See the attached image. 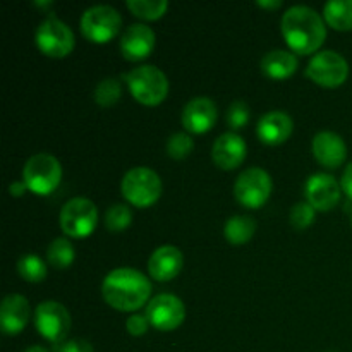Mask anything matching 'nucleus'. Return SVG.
Returning a JSON list of instances; mask_svg holds the SVG:
<instances>
[{"mask_svg":"<svg viewBox=\"0 0 352 352\" xmlns=\"http://www.w3.org/2000/svg\"><path fill=\"white\" fill-rule=\"evenodd\" d=\"M120 192L127 203L138 208L153 206L162 196V179L148 167H134L122 177Z\"/></svg>","mask_w":352,"mask_h":352,"instance_id":"nucleus-4","label":"nucleus"},{"mask_svg":"<svg viewBox=\"0 0 352 352\" xmlns=\"http://www.w3.org/2000/svg\"><path fill=\"white\" fill-rule=\"evenodd\" d=\"M195 148V141L188 133H174L167 140V153L174 160H184Z\"/></svg>","mask_w":352,"mask_h":352,"instance_id":"nucleus-29","label":"nucleus"},{"mask_svg":"<svg viewBox=\"0 0 352 352\" xmlns=\"http://www.w3.org/2000/svg\"><path fill=\"white\" fill-rule=\"evenodd\" d=\"M256 232V222L253 217L248 215H234L230 217L223 227V236L234 246H243L248 241L253 239Z\"/></svg>","mask_w":352,"mask_h":352,"instance_id":"nucleus-22","label":"nucleus"},{"mask_svg":"<svg viewBox=\"0 0 352 352\" xmlns=\"http://www.w3.org/2000/svg\"><path fill=\"white\" fill-rule=\"evenodd\" d=\"M148 327H150V322H148L146 315H131L126 320V329L133 337L144 336L148 332Z\"/></svg>","mask_w":352,"mask_h":352,"instance_id":"nucleus-33","label":"nucleus"},{"mask_svg":"<svg viewBox=\"0 0 352 352\" xmlns=\"http://www.w3.org/2000/svg\"><path fill=\"white\" fill-rule=\"evenodd\" d=\"M248 153V146L243 138L236 133H226L213 143L212 158L213 164L222 170H234L244 162Z\"/></svg>","mask_w":352,"mask_h":352,"instance_id":"nucleus-18","label":"nucleus"},{"mask_svg":"<svg viewBox=\"0 0 352 352\" xmlns=\"http://www.w3.org/2000/svg\"><path fill=\"white\" fill-rule=\"evenodd\" d=\"M315 212L316 210L313 208L308 201L296 203V205L291 208V213H289L291 226L294 227L296 230L308 229V227L313 223V220H315Z\"/></svg>","mask_w":352,"mask_h":352,"instance_id":"nucleus-30","label":"nucleus"},{"mask_svg":"<svg viewBox=\"0 0 352 352\" xmlns=\"http://www.w3.org/2000/svg\"><path fill=\"white\" fill-rule=\"evenodd\" d=\"M120 54L131 62L146 58L155 48V33L146 24H131L120 36Z\"/></svg>","mask_w":352,"mask_h":352,"instance_id":"nucleus-15","label":"nucleus"},{"mask_svg":"<svg viewBox=\"0 0 352 352\" xmlns=\"http://www.w3.org/2000/svg\"><path fill=\"white\" fill-rule=\"evenodd\" d=\"M81 33L91 43H107L120 33L122 16L110 6H93L82 12Z\"/></svg>","mask_w":352,"mask_h":352,"instance_id":"nucleus-6","label":"nucleus"},{"mask_svg":"<svg viewBox=\"0 0 352 352\" xmlns=\"http://www.w3.org/2000/svg\"><path fill=\"white\" fill-rule=\"evenodd\" d=\"M292 129H294V122L289 113L272 110L258 120L256 134L261 143L268 144V146H278L291 138Z\"/></svg>","mask_w":352,"mask_h":352,"instance_id":"nucleus-20","label":"nucleus"},{"mask_svg":"<svg viewBox=\"0 0 352 352\" xmlns=\"http://www.w3.org/2000/svg\"><path fill=\"white\" fill-rule=\"evenodd\" d=\"M306 76L323 88H339L349 76V64L339 52L323 50L309 60Z\"/></svg>","mask_w":352,"mask_h":352,"instance_id":"nucleus-10","label":"nucleus"},{"mask_svg":"<svg viewBox=\"0 0 352 352\" xmlns=\"http://www.w3.org/2000/svg\"><path fill=\"white\" fill-rule=\"evenodd\" d=\"M219 117V110L213 100L206 96L192 98L182 110V126L191 134H203L213 129Z\"/></svg>","mask_w":352,"mask_h":352,"instance_id":"nucleus-14","label":"nucleus"},{"mask_svg":"<svg viewBox=\"0 0 352 352\" xmlns=\"http://www.w3.org/2000/svg\"><path fill=\"white\" fill-rule=\"evenodd\" d=\"M102 296L117 311H136L150 302L151 282L134 268H116L103 278Z\"/></svg>","mask_w":352,"mask_h":352,"instance_id":"nucleus-2","label":"nucleus"},{"mask_svg":"<svg viewBox=\"0 0 352 352\" xmlns=\"http://www.w3.org/2000/svg\"><path fill=\"white\" fill-rule=\"evenodd\" d=\"M98 223V210L88 198H72L62 206V232L74 239H85L93 234Z\"/></svg>","mask_w":352,"mask_h":352,"instance_id":"nucleus-8","label":"nucleus"},{"mask_svg":"<svg viewBox=\"0 0 352 352\" xmlns=\"http://www.w3.org/2000/svg\"><path fill=\"white\" fill-rule=\"evenodd\" d=\"M146 318L153 329L172 332L179 329L186 318V308L174 294H158L146 305Z\"/></svg>","mask_w":352,"mask_h":352,"instance_id":"nucleus-12","label":"nucleus"},{"mask_svg":"<svg viewBox=\"0 0 352 352\" xmlns=\"http://www.w3.org/2000/svg\"><path fill=\"white\" fill-rule=\"evenodd\" d=\"M313 157L327 168H339L347 157L346 141L332 131H322L313 138Z\"/></svg>","mask_w":352,"mask_h":352,"instance_id":"nucleus-17","label":"nucleus"},{"mask_svg":"<svg viewBox=\"0 0 352 352\" xmlns=\"http://www.w3.org/2000/svg\"><path fill=\"white\" fill-rule=\"evenodd\" d=\"M323 19L337 31H352V0H330L323 7Z\"/></svg>","mask_w":352,"mask_h":352,"instance_id":"nucleus-23","label":"nucleus"},{"mask_svg":"<svg viewBox=\"0 0 352 352\" xmlns=\"http://www.w3.org/2000/svg\"><path fill=\"white\" fill-rule=\"evenodd\" d=\"M351 223H352V220H351Z\"/></svg>","mask_w":352,"mask_h":352,"instance_id":"nucleus-39","label":"nucleus"},{"mask_svg":"<svg viewBox=\"0 0 352 352\" xmlns=\"http://www.w3.org/2000/svg\"><path fill=\"white\" fill-rule=\"evenodd\" d=\"M127 88L141 105H160L168 95V79L157 65H140L126 74Z\"/></svg>","mask_w":352,"mask_h":352,"instance_id":"nucleus-3","label":"nucleus"},{"mask_svg":"<svg viewBox=\"0 0 352 352\" xmlns=\"http://www.w3.org/2000/svg\"><path fill=\"white\" fill-rule=\"evenodd\" d=\"M133 222V212L124 203H116L105 212V227L110 232L126 230Z\"/></svg>","mask_w":352,"mask_h":352,"instance_id":"nucleus-28","label":"nucleus"},{"mask_svg":"<svg viewBox=\"0 0 352 352\" xmlns=\"http://www.w3.org/2000/svg\"><path fill=\"white\" fill-rule=\"evenodd\" d=\"M31 316L30 302L21 294H9L0 305V327L6 336H17L28 325Z\"/></svg>","mask_w":352,"mask_h":352,"instance_id":"nucleus-19","label":"nucleus"},{"mask_svg":"<svg viewBox=\"0 0 352 352\" xmlns=\"http://www.w3.org/2000/svg\"><path fill=\"white\" fill-rule=\"evenodd\" d=\"M282 34L296 55L315 54L327 38L325 19L308 6H294L282 17Z\"/></svg>","mask_w":352,"mask_h":352,"instance_id":"nucleus-1","label":"nucleus"},{"mask_svg":"<svg viewBox=\"0 0 352 352\" xmlns=\"http://www.w3.org/2000/svg\"><path fill=\"white\" fill-rule=\"evenodd\" d=\"M261 72L270 79H287L298 71L299 60L294 52L272 50L261 58Z\"/></svg>","mask_w":352,"mask_h":352,"instance_id":"nucleus-21","label":"nucleus"},{"mask_svg":"<svg viewBox=\"0 0 352 352\" xmlns=\"http://www.w3.org/2000/svg\"><path fill=\"white\" fill-rule=\"evenodd\" d=\"M38 50L50 58H64L74 50V33L71 28L55 16L41 21L34 33Z\"/></svg>","mask_w":352,"mask_h":352,"instance_id":"nucleus-7","label":"nucleus"},{"mask_svg":"<svg viewBox=\"0 0 352 352\" xmlns=\"http://www.w3.org/2000/svg\"><path fill=\"white\" fill-rule=\"evenodd\" d=\"M120 93H122V86L119 79L105 78L96 85L93 98L100 107H112L120 100Z\"/></svg>","mask_w":352,"mask_h":352,"instance_id":"nucleus-27","label":"nucleus"},{"mask_svg":"<svg viewBox=\"0 0 352 352\" xmlns=\"http://www.w3.org/2000/svg\"><path fill=\"white\" fill-rule=\"evenodd\" d=\"M127 9L144 21H157L168 9L167 0H127Z\"/></svg>","mask_w":352,"mask_h":352,"instance_id":"nucleus-25","label":"nucleus"},{"mask_svg":"<svg viewBox=\"0 0 352 352\" xmlns=\"http://www.w3.org/2000/svg\"><path fill=\"white\" fill-rule=\"evenodd\" d=\"M55 352H95L93 346L85 339H69L54 346Z\"/></svg>","mask_w":352,"mask_h":352,"instance_id":"nucleus-32","label":"nucleus"},{"mask_svg":"<svg viewBox=\"0 0 352 352\" xmlns=\"http://www.w3.org/2000/svg\"><path fill=\"white\" fill-rule=\"evenodd\" d=\"M74 246L65 237H57V239H54L48 244L47 260L52 267L58 268V270H64V268H69L74 263Z\"/></svg>","mask_w":352,"mask_h":352,"instance_id":"nucleus-24","label":"nucleus"},{"mask_svg":"<svg viewBox=\"0 0 352 352\" xmlns=\"http://www.w3.org/2000/svg\"><path fill=\"white\" fill-rule=\"evenodd\" d=\"M272 177L267 170L258 167L246 168L234 184V196L243 206L251 210L261 208L270 199Z\"/></svg>","mask_w":352,"mask_h":352,"instance_id":"nucleus-9","label":"nucleus"},{"mask_svg":"<svg viewBox=\"0 0 352 352\" xmlns=\"http://www.w3.org/2000/svg\"><path fill=\"white\" fill-rule=\"evenodd\" d=\"M227 126L232 129V133L236 129H241L248 124L250 120V107L244 102H232L227 109Z\"/></svg>","mask_w":352,"mask_h":352,"instance_id":"nucleus-31","label":"nucleus"},{"mask_svg":"<svg viewBox=\"0 0 352 352\" xmlns=\"http://www.w3.org/2000/svg\"><path fill=\"white\" fill-rule=\"evenodd\" d=\"M34 325L41 337L55 344L64 342L71 330V315L67 308L57 301H43L34 309Z\"/></svg>","mask_w":352,"mask_h":352,"instance_id":"nucleus-11","label":"nucleus"},{"mask_svg":"<svg viewBox=\"0 0 352 352\" xmlns=\"http://www.w3.org/2000/svg\"><path fill=\"white\" fill-rule=\"evenodd\" d=\"M17 274L23 280L38 284L47 277V265L36 254H24L17 260Z\"/></svg>","mask_w":352,"mask_h":352,"instance_id":"nucleus-26","label":"nucleus"},{"mask_svg":"<svg viewBox=\"0 0 352 352\" xmlns=\"http://www.w3.org/2000/svg\"><path fill=\"white\" fill-rule=\"evenodd\" d=\"M24 352H48V351L45 349V347H41V346H33V347H30V349H26Z\"/></svg>","mask_w":352,"mask_h":352,"instance_id":"nucleus-37","label":"nucleus"},{"mask_svg":"<svg viewBox=\"0 0 352 352\" xmlns=\"http://www.w3.org/2000/svg\"><path fill=\"white\" fill-rule=\"evenodd\" d=\"M329 352H336V351H329Z\"/></svg>","mask_w":352,"mask_h":352,"instance_id":"nucleus-38","label":"nucleus"},{"mask_svg":"<svg viewBox=\"0 0 352 352\" xmlns=\"http://www.w3.org/2000/svg\"><path fill=\"white\" fill-rule=\"evenodd\" d=\"M256 6L261 7V9H278V7H282V2L280 0H272V2L260 0V2H256Z\"/></svg>","mask_w":352,"mask_h":352,"instance_id":"nucleus-36","label":"nucleus"},{"mask_svg":"<svg viewBox=\"0 0 352 352\" xmlns=\"http://www.w3.org/2000/svg\"><path fill=\"white\" fill-rule=\"evenodd\" d=\"M182 265H184V256L181 250L172 244H164L151 253L148 260V274L158 282L174 280L181 274Z\"/></svg>","mask_w":352,"mask_h":352,"instance_id":"nucleus-16","label":"nucleus"},{"mask_svg":"<svg viewBox=\"0 0 352 352\" xmlns=\"http://www.w3.org/2000/svg\"><path fill=\"white\" fill-rule=\"evenodd\" d=\"M62 179L60 162L50 153H36L24 164L23 181L28 191L36 196H48Z\"/></svg>","mask_w":352,"mask_h":352,"instance_id":"nucleus-5","label":"nucleus"},{"mask_svg":"<svg viewBox=\"0 0 352 352\" xmlns=\"http://www.w3.org/2000/svg\"><path fill=\"white\" fill-rule=\"evenodd\" d=\"M306 201L316 210V212H329L336 208L340 201L342 186L336 181L330 174H313L305 184Z\"/></svg>","mask_w":352,"mask_h":352,"instance_id":"nucleus-13","label":"nucleus"},{"mask_svg":"<svg viewBox=\"0 0 352 352\" xmlns=\"http://www.w3.org/2000/svg\"><path fill=\"white\" fill-rule=\"evenodd\" d=\"M340 186H342L344 192L349 196V199H352V162L349 165H347L346 170H344L342 182H340Z\"/></svg>","mask_w":352,"mask_h":352,"instance_id":"nucleus-34","label":"nucleus"},{"mask_svg":"<svg viewBox=\"0 0 352 352\" xmlns=\"http://www.w3.org/2000/svg\"><path fill=\"white\" fill-rule=\"evenodd\" d=\"M26 191H28V188H26V184H24V181H14L12 184L9 186V192L12 196H23Z\"/></svg>","mask_w":352,"mask_h":352,"instance_id":"nucleus-35","label":"nucleus"}]
</instances>
